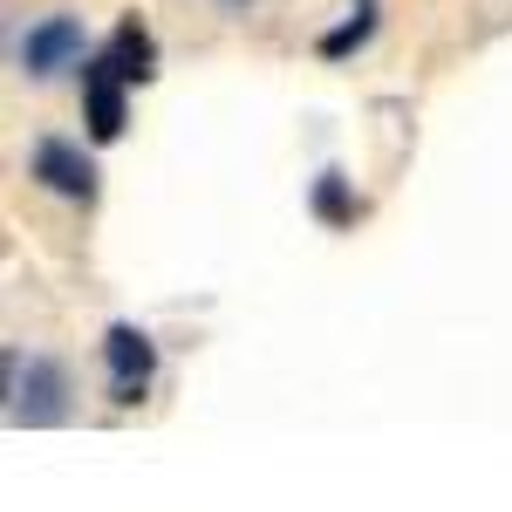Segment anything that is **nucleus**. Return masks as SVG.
<instances>
[{
  "mask_svg": "<svg viewBox=\"0 0 512 512\" xmlns=\"http://www.w3.org/2000/svg\"><path fill=\"white\" fill-rule=\"evenodd\" d=\"M82 110H89V137L96 144H117L123 137V76L110 55L82 62Z\"/></svg>",
  "mask_w": 512,
  "mask_h": 512,
  "instance_id": "39448f33",
  "label": "nucleus"
},
{
  "mask_svg": "<svg viewBox=\"0 0 512 512\" xmlns=\"http://www.w3.org/2000/svg\"><path fill=\"white\" fill-rule=\"evenodd\" d=\"M69 417V383H62V369L55 362H41V355H21L7 349V424L21 431H41V424H62Z\"/></svg>",
  "mask_w": 512,
  "mask_h": 512,
  "instance_id": "f257e3e1",
  "label": "nucleus"
},
{
  "mask_svg": "<svg viewBox=\"0 0 512 512\" xmlns=\"http://www.w3.org/2000/svg\"><path fill=\"white\" fill-rule=\"evenodd\" d=\"M110 62H117L123 82H144L151 69H158V48H151V35L137 28V21H117V35H110V48H103Z\"/></svg>",
  "mask_w": 512,
  "mask_h": 512,
  "instance_id": "423d86ee",
  "label": "nucleus"
},
{
  "mask_svg": "<svg viewBox=\"0 0 512 512\" xmlns=\"http://www.w3.org/2000/svg\"><path fill=\"white\" fill-rule=\"evenodd\" d=\"M315 212L328 219V226H342L355 205H349V192H342V171H321V185H315Z\"/></svg>",
  "mask_w": 512,
  "mask_h": 512,
  "instance_id": "6e6552de",
  "label": "nucleus"
},
{
  "mask_svg": "<svg viewBox=\"0 0 512 512\" xmlns=\"http://www.w3.org/2000/svg\"><path fill=\"white\" fill-rule=\"evenodd\" d=\"M28 178L55 198H96V164L82 158V144H69V137H41L28 151Z\"/></svg>",
  "mask_w": 512,
  "mask_h": 512,
  "instance_id": "7ed1b4c3",
  "label": "nucleus"
},
{
  "mask_svg": "<svg viewBox=\"0 0 512 512\" xmlns=\"http://www.w3.org/2000/svg\"><path fill=\"white\" fill-rule=\"evenodd\" d=\"M103 362H110V396H117V403H137V396L151 390L158 349H151V335H144V328L117 321V328L103 335Z\"/></svg>",
  "mask_w": 512,
  "mask_h": 512,
  "instance_id": "20e7f679",
  "label": "nucleus"
},
{
  "mask_svg": "<svg viewBox=\"0 0 512 512\" xmlns=\"http://www.w3.org/2000/svg\"><path fill=\"white\" fill-rule=\"evenodd\" d=\"M21 69L35 82H48V76H62V69H76L82 62V21L76 14H48V21H35L28 35H21Z\"/></svg>",
  "mask_w": 512,
  "mask_h": 512,
  "instance_id": "f03ea898",
  "label": "nucleus"
},
{
  "mask_svg": "<svg viewBox=\"0 0 512 512\" xmlns=\"http://www.w3.org/2000/svg\"><path fill=\"white\" fill-rule=\"evenodd\" d=\"M369 35H376V0H355V21H342L335 35H321V55H328V62H342V55L362 48Z\"/></svg>",
  "mask_w": 512,
  "mask_h": 512,
  "instance_id": "0eeeda50",
  "label": "nucleus"
}]
</instances>
